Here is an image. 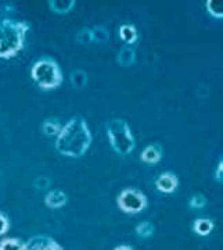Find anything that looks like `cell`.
Segmentation results:
<instances>
[{
    "instance_id": "obj_1",
    "label": "cell",
    "mask_w": 223,
    "mask_h": 250,
    "mask_svg": "<svg viewBox=\"0 0 223 250\" xmlns=\"http://www.w3.org/2000/svg\"><path fill=\"white\" fill-rule=\"evenodd\" d=\"M93 142V135L83 117L75 116L61 126L56 136V150L65 157L79 159L85 156Z\"/></svg>"
},
{
    "instance_id": "obj_2",
    "label": "cell",
    "mask_w": 223,
    "mask_h": 250,
    "mask_svg": "<svg viewBox=\"0 0 223 250\" xmlns=\"http://www.w3.org/2000/svg\"><path fill=\"white\" fill-rule=\"evenodd\" d=\"M31 24L25 20L0 16V59L11 60L25 47Z\"/></svg>"
},
{
    "instance_id": "obj_3",
    "label": "cell",
    "mask_w": 223,
    "mask_h": 250,
    "mask_svg": "<svg viewBox=\"0 0 223 250\" xmlns=\"http://www.w3.org/2000/svg\"><path fill=\"white\" fill-rule=\"evenodd\" d=\"M31 78L43 90H54L61 86L64 74L60 64L52 57H42L36 60L31 68Z\"/></svg>"
},
{
    "instance_id": "obj_4",
    "label": "cell",
    "mask_w": 223,
    "mask_h": 250,
    "mask_svg": "<svg viewBox=\"0 0 223 250\" xmlns=\"http://www.w3.org/2000/svg\"><path fill=\"white\" fill-rule=\"evenodd\" d=\"M108 142L119 156H128L136 147V139L130 126L124 118H112L106 124Z\"/></svg>"
},
{
    "instance_id": "obj_5",
    "label": "cell",
    "mask_w": 223,
    "mask_h": 250,
    "mask_svg": "<svg viewBox=\"0 0 223 250\" xmlns=\"http://www.w3.org/2000/svg\"><path fill=\"white\" fill-rule=\"evenodd\" d=\"M118 208L125 214L133 215L144 211L149 206L147 196L136 188H126L116 197Z\"/></svg>"
},
{
    "instance_id": "obj_6",
    "label": "cell",
    "mask_w": 223,
    "mask_h": 250,
    "mask_svg": "<svg viewBox=\"0 0 223 250\" xmlns=\"http://www.w3.org/2000/svg\"><path fill=\"white\" fill-rule=\"evenodd\" d=\"M25 250H64V248L50 236L36 235L25 242Z\"/></svg>"
},
{
    "instance_id": "obj_7",
    "label": "cell",
    "mask_w": 223,
    "mask_h": 250,
    "mask_svg": "<svg viewBox=\"0 0 223 250\" xmlns=\"http://www.w3.org/2000/svg\"><path fill=\"white\" fill-rule=\"evenodd\" d=\"M155 188L161 193L169 195L173 193L179 188V178L178 175L172 171H167L158 175V178L155 179Z\"/></svg>"
},
{
    "instance_id": "obj_8",
    "label": "cell",
    "mask_w": 223,
    "mask_h": 250,
    "mask_svg": "<svg viewBox=\"0 0 223 250\" xmlns=\"http://www.w3.org/2000/svg\"><path fill=\"white\" fill-rule=\"evenodd\" d=\"M162 156H164V150L160 143H150L140 153V160L149 166H155L160 163Z\"/></svg>"
},
{
    "instance_id": "obj_9",
    "label": "cell",
    "mask_w": 223,
    "mask_h": 250,
    "mask_svg": "<svg viewBox=\"0 0 223 250\" xmlns=\"http://www.w3.org/2000/svg\"><path fill=\"white\" fill-rule=\"evenodd\" d=\"M68 203V196L61 189H53L49 190L45 195V205L49 208H63L64 206Z\"/></svg>"
},
{
    "instance_id": "obj_10",
    "label": "cell",
    "mask_w": 223,
    "mask_h": 250,
    "mask_svg": "<svg viewBox=\"0 0 223 250\" xmlns=\"http://www.w3.org/2000/svg\"><path fill=\"white\" fill-rule=\"evenodd\" d=\"M118 35H119V39L125 43L126 46H133L137 39H139V32H137V28L133 24H122L119 27V31H118Z\"/></svg>"
},
{
    "instance_id": "obj_11",
    "label": "cell",
    "mask_w": 223,
    "mask_h": 250,
    "mask_svg": "<svg viewBox=\"0 0 223 250\" xmlns=\"http://www.w3.org/2000/svg\"><path fill=\"white\" fill-rule=\"evenodd\" d=\"M47 4H49V9L52 10L54 14L65 16L74 10L76 1L75 0H49Z\"/></svg>"
},
{
    "instance_id": "obj_12",
    "label": "cell",
    "mask_w": 223,
    "mask_h": 250,
    "mask_svg": "<svg viewBox=\"0 0 223 250\" xmlns=\"http://www.w3.org/2000/svg\"><path fill=\"white\" fill-rule=\"evenodd\" d=\"M116 62L121 67H132L136 62V50L133 49V46H124L118 54H116Z\"/></svg>"
},
{
    "instance_id": "obj_13",
    "label": "cell",
    "mask_w": 223,
    "mask_h": 250,
    "mask_svg": "<svg viewBox=\"0 0 223 250\" xmlns=\"http://www.w3.org/2000/svg\"><path fill=\"white\" fill-rule=\"evenodd\" d=\"M193 231L200 236H208L214 231V221L206 217H200L193 223Z\"/></svg>"
},
{
    "instance_id": "obj_14",
    "label": "cell",
    "mask_w": 223,
    "mask_h": 250,
    "mask_svg": "<svg viewBox=\"0 0 223 250\" xmlns=\"http://www.w3.org/2000/svg\"><path fill=\"white\" fill-rule=\"evenodd\" d=\"M61 123L56 118H47L42 123V132L46 136H50V138H56L57 135L60 134L61 131Z\"/></svg>"
},
{
    "instance_id": "obj_15",
    "label": "cell",
    "mask_w": 223,
    "mask_h": 250,
    "mask_svg": "<svg viewBox=\"0 0 223 250\" xmlns=\"http://www.w3.org/2000/svg\"><path fill=\"white\" fill-rule=\"evenodd\" d=\"M70 81H71V85L74 89H83V88H86V85H88V74L83 71V70H75V71L71 72V75H70Z\"/></svg>"
},
{
    "instance_id": "obj_16",
    "label": "cell",
    "mask_w": 223,
    "mask_h": 250,
    "mask_svg": "<svg viewBox=\"0 0 223 250\" xmlns=\"http://www.w3.org/2000/svg\"><path fill=\"white\" fill-rule=\"evenodd\" d=\"M134 232H136V235H137L139 238H142V239H149V238L154 236V233H155V227H154V224L150 223V221H142V223H139L136 225Z\"/></svg>"
},
{
    "instance_id": "obj_17",
    "label": "cell",
    "mask_w": 223,
    "mask_h": 250,
    "mask_svg": "<svg viewBox=\"0 0 223 250\" xmlns=\"http://www.w3.org/2000/svg\"><path fill=\"white\" fill-rule=\"evenodd\" d=\"M0 250H25V242L18 238H3L0 241Z\"/></svg>"
},
{
    "instance_id": "obj_18",
    "label": "cell",
    "mask_w": 223,
    "mask_h": 250,
    "mask_svg": "<svg viewBox=\"0 0 223 250\" xmlns=\"http://www.w3.org/2000/svg\"><path fill=\"white\" fill-rule=\"evenodd\" d=\"M92 29V38H93V43H100V45H104L108 42V38H110V34H108L107 28L104 27H94L90 28Z\"/></svg>"
},
{
    "instance_id": "obj_19",
    "label": "cell",
    "mask_w": 223,
    "mask_h": 250,
    "mask_svg": "<svg viewBox=\"0 0 223 250\" xmlns=\"http://www.w3.org/2000/svg\"><path fill=\"white\" fill-rule=\"evenodd\" d=\"M205 7L208 14L211 17L216 18V20H222L223 18V10H222V3L216 1V0H206Z\"/></svg>"
},
{
    "instance_id": "obj_20",
    "label": "cell",
    "mask_w": 223,
    "mask_h": 250,
    "mask_svg": "<svg viewBox=\"0 0 223 250\" xmlns=\"http://www.w3.org/2000/svg\"><path fill=\"white\" fill-rule=\"evenodd\" d=\"M76 42L82 46H89L93 43L92 38V29L90 28H83L76 34Z\"/></svg>"
},
{
    "instance_id": "obj_21",
    "label": "cell",
    "mask_w": 223,
    "mask_h": 250,
    "mask_svg": "<svg viewBox=\"0 0 223 250\" xmlns=\"http://www.w3.org/2000/svg\"><path fill=\"white\" fill-rule=\"evenodd\" d=\"M188 206L193 210H201L206 206V197L204 195H201V193H194L188 200Z\"/></svg>"
},
{
    "instance_id": "obj_22",
    "label": "cell",
    "mask_w": 223,
    "mask_h": 250,
    "mask_svg": "<svg viewBox=\"0 0 223 250\" xmlns=\"http://www.w3.org/2000/svg\"><path fill=\"white\" fill-rule=\"evenodd\" d=\"M10 229V220L7 215L0 211V236L6 235Z\"/></svg>"
},
{
    "instance_id": "obj_23",
    "label": "cell",
    "mask_w": 223,
    "mask_h": 250,
    "mask_svg": "<svg viewBox=\"0 0 223 250\" xmlns=\"http://www.w3.org/2000/svg\"><path fill=\"white\" fill-rule=\"evenodd\" d=\"M34 187L37 190H46L50 187V179L47 178V177H37L35 179V182H34Z\"/></svg>"
},
{
    "instance_id": "obj_24",
    "label": "cell",
    "mask_w": 223,
    "mask_h": 250,
    "mask_svg": "<svg viewBox=\"0 0 223 250\" xmlns=\"http://www.w3.org/2000/svg\"><path fill=\"white\" fill-rule=\"evenodd\" d=\"M214 178L216 182H219V184H222L223 181V160L218 161V166H216V168H215L214 172Z\"/></svg>"
},
{
    "instance_id": "obj_25",
    "label": "cell",
    "mask_w": 223,
    "mask_h": 250,
    "mask_svg": "<svg viewBox=\"0 0 223 250\" xmlns=\"http://www.w3.org/2000/svg\"><path fill=\"white\" fill-rule=\"evenodd\" d=\"M114 250H133V248L129 246V245H119V246H116Z\"/></svg>"
}]
</instances>
